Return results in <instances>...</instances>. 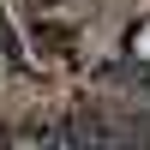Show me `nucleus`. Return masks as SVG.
<instances>
[{
	"label": "nucleus",
	"instance_id": "1",
	"mask_svg": "<svg viewBox=\"0 0 150 150\" xmlns=\"http://www.w3.org/2000/svg\"><path fill=\"white\" fill-rule=\"evenodd\" d=\"M0 48H6V60H24V54H18V30L6 24V12H0Z\"/></svg>",
	"mask_w": 150,
	"mask_h": 150
}]
</instances>
